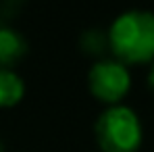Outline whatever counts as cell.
I'll return each instance as SVG.
<instances>
[{
  "label": "cell",
  "instance_id": "1",
  "mask_svg": "<svg viewBox=\"0 0 154 152\" xmlns=\"http://www.w3.org/2000/svg\"><path fill=\"white\" fill-rule=\"evenodd\" d=\"M108 50L127 65L154 63V13L131 8L121 13L106 29Z\"/></svg>",
  "mask_w": 154,
  "mask_h": 152
},
{
  "label": "cell",
  "instance_id": "2",
  "mask_svg": "<svg viewBox=\"0 0 154 152\" xmlns=\"http://www.w3.org/2000/svg\"><path fill=\"white\" fill-rule=\"evenodd\" d=\"M96 144L102 152H137L144 129L135 110L125 104L106 106L94 123Z\"/></svg>",
  "mask_w": 154,
  "mask_h": 152
},
{
  "label": "cell",
  "instance_id": "3",
  "mask_svg": "<svg viewBox=\"0 0 154 152\" xmlns=\"http://www.w3.org/2000/svg\"><path fill=\"white\" fill-rule=\"evenodd\" d=\"M88 88L90 94L106 106L121 104L131 88L129 69L115 58H100L88 71Z\"/></svg>",
  "mask_w": 154,
  "mask_h": 152
},
{
  "label": "cell",
  "instance_id": "4",
  "mask_svg": "<svg viewBox=\"0 0 154 152\" xmlns=\"http://www.w3.org/2000/svg\"><path fill=\"white\" fill-rule=\"evenodd\" d=\"M27 40L15 27H0V69H15L27 56Z\"/></svg>",
  "mask_w": 154,
  "mask_h": 152
},
{
  "label": "cell",
  "instance_id": "5",
  "mask_svg": "<svg viewBox=\"0 0 154 152\" xmlns=\"http://www.w3.org/2000/svg\"><path fill=\"white\" fill-rule=\"evenodd\" d=\"M25 96V81L15 69H0V108H13Z\"/></svg>",
  "mask_w": 154,
  "mask_h": 152
},
{
  "label": "cell",
  "instance_id": "6",
  "mask_svg": "<svg viewBox=\"0 0 154 152\" xmlns=\"http://www.w3.org/2000/svg\"><path fill=\"white\" fill-rule=\"evenodd\" d=\"M79 48H81L83 54L96 56V58L100 60V56L108 50V36H106V29H100V27H90V29H85V31L79 36Z\"/></svg>",
  "mask_w": 154,
  "mask_h": 152
},
{
  "label": "cell",
  "instance_id": "7",
  "mask_svg": "<svg viewBox=\"0 0 154 152\" xmlns=\"http://www.w3.org/2000/svg\"><path fill=\"white\" fill-rule=\"evenodd\" d=\"M148 83H150V88H152V92H154V63H152V67H150V73H148Z\"/></svg>",
  "mask_w": 154,
  "mask_h": 152
},
{
  "label": "cell",
  "instance_id": "8",
  "mask_svg": "<svg viewBox=\"0 0 154 152\" xmlns=\"http://www.w3.org/2000/svg\"><path fill=\"white\" fill-rule=\"evenodd\" d=\"M0 152H4V142L0 140Z\"/></svg>",
  "mask_w": 154,
  "mask_h": 152
},
{
  "label": "cell",
  "instance_id": "9",
  "mask_svg": "<svg viewBox=\"0 0 154 152\" xmlns=\"http://www.w3.org/2000/svg\"><path fill=\"white\" fill-rule=\"evenodd\" d=\"M0 27H2V15H0Z\"/></svg>",
  "mask_w": 154,
  "mask_h": 152
}]
</instances>
